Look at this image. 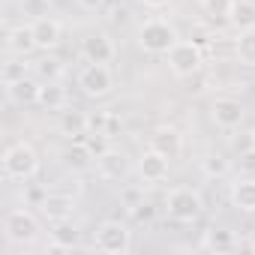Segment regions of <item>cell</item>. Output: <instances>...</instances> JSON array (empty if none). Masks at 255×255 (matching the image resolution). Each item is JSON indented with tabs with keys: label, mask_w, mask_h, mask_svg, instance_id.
<instances>
[{
	"label": "cell",
	"mask_w": 255,
	"mask_h": 255,
	"mask_svg": "<svg viewBox=\"0 0 255 255\" xmlns=\"http://www.w3.org/2000/svg\"><path fill=\"white\" fill-rule=\"evenodd\" d=\"M135 42L144 54H168L180 42V30L168 18H147V21H141Z\"/></svg>",
	"instance_id": "7a4b0ae2"
},
{
	"label": "cell",
	"mask_w": 255,
	"mask_h": 255,
	"mask_svg": "<svg viewBox=\"0 0 255 255\" xmlns=\"http://www.w3.org/2000/svg\"><path fill=\"white\" fill-rule=\"evenodd\" d=\"M39 51L36 48V36H33V24H15L6 30V54H15V57H27Z\"/></svg>",
	"instance_id": "ac0fdd59"
},
{
	"label": "cell",
	"mask_w": 255,
	"mask_h": 255,
	"mask_svg": "<svg viewBox=\"0 0 255 255\" xmlns=\"http://www.w3.org/2000/svg\"><path fill=\"white\" fill-rule=\"evenodd\" d=\"M165 210L174 222H198L204 216V195L192 186H174L165 195Z\"/></svg>",
	"instance_id": "277c9868"
},
{
	"label": "cell",
	"mask_w": 255,
	"mask_h": 255,
	"mask_svg": "<svg viewBox=\"0 0 255 255\" xmlns=\"http://www.w3.org/2000/svg\"><path fill=\"white\" fill-rule=\"evenodd\" d=\"M39 90H42V81L27 75V78H21V81L6 87V96H9V102L24 108V105H39Z\"/></svg>",
	"instance_id": "ffe728a7"
},
{
	"label": "cell",
	"mask_w": 255,
	"mask_h": 255,
	"mask_svg": "<svg viewBox=\"0 0 255 255\" xmlns=\"http://www.w3.org/2000/svg\"><path fill=\"white\" fill-rule=\"evenodd\" d=\"M138 177L144 180V183H162V180H168V171H171V159L165 156V153H159L156 147H144L141 150V156H138Z\"/></svg>",
	"instance_id": "8fae6325"
},
{
	"label": "cell",
	"mask_w": 255,
	"mask_h": 255,
	"mask_svg": "<svg viewBox=\"0 0 255 255\" xmlns=\"http://www.w3.org/2000/svg\"><path fill=\"white\" fill-rule=\"evenodd\" d=\"M189 39H192L195 45H201V48H210L213 39H216V33H213V27H210L207 21H192V27H189Z\"/></svg>",
	"instance_id": "83f0119b"
},
{
	"label": "cell",
	"mask_w": 255,
	"mask_h": 255,
	"mask_svg": "<svg viewBox=\"0 0 255 255\" xmlns=\"http://www.w3.org/2000/svg\"><path fill=\"white\" fill-rule=\"evenodd\" d=\"M138 3H141L144 9H165L171 0H138Z\"/></svg>",
	"instance_id": "d590c367"
},
{
	"label": "cell",
	"mask_w": 255,
	"mask_h": 255,
	"mask_svg": "<svg viewBox=\"0 0 255 255\" xmlns=\"http://www.w3.org/2000/svg\"><path fill=\"white\" fill-rule=\"evenodd\" d=\"M243 117H246V108H243V102L234 99V96H216V99L210 102V120L219 126V129H225V132L240 129V126H243Z\"/></svg>",
	"instance_id": "ba28073f"
},
{
	"label": "cell",
	"mask_w": 255,
	"mask_h": 255,
	"mask_svg": "<svg viewBox=\"0 0 255 255\" xmlns=\"http://www.w3.org/2000/svg\"><path fill=\"white\" fill-rule=\"evenodd\" d=\"M24 60H27V57H15V54H9V60L3 63V69H0V81H3V87H9V84H15V81H21V78L30 75L33 63H24Z\"/></svg>",
	"instance_id": "4316f807"
},
{
	"label": "cell",
	"mask_w": 255,
	"mask_h": 255,
	"mask_svg": "<svg viewBox=\"0 0 255 255\" xmlns=\"http://www.w3.org/2000/svg\"><path fill=\"white\" fill-rule=\"evenodd\" d=\"M63 165L75 174H84V171H93L96 168V150L90 147L87 138H75L66 150H63Z\"/></svg>",
	"instance_id": "4fadbf2b"
},
{
	"label": "cell",
	"mask_w": 255,
	"mask_h": 255,
	"mask_svg": "<svg viewBox=\"0 0 255 255\" xmlns=\"http://www.w3.org/2000/svg\"><path fill=\"white\" fill-rule=\"evenodd\" d=\"M75 198L66 195V192H45L39 201H36V210L39 216L48 222V225H57V222H69L75 216Z\"/></svg>",
	"instance_id": "9c48e42d"
},
{
	"label": "cell",
	"mask_w": 255,
	"mask_h": 255,
	"mask_svg": "<svg viewBox=\"0 0 255 255\" xmlns=\"http://www.w3.org/2000/svg\"><path fill=\"white\" fill-rule=\"evenodd\" d=\"M33 72H36L42 81H63L66 63H63L60 57H54V54H45V57H39V60L33 63Z\"/></svg>",
	"instance_id": "d4e9b609"
},
{
	"label": "cell",
	"mask_w": 255,
	"mask_h": 255,
	"mask_svg": "<svg viewBox=\"0 0 255 255\" xmlns=\"http://www.w3.org/2000/svg\"><path fill=\"white\" fill-rule=\"evenodd\" d=\"M246 246L255 252V225H252V231H249V237H246Z\"/></svg>",
	"instance_id": "8d00e7d4"
},
{
	"label": "cell",
	"mask_w": 255,
	"mask_h": 255,
	"mask_svg": "<svg viewBox=\"0 0 255 255\" xmlns=\"http://www.w3.org/2000/svg\"><path fill=\"white\" fill-rule=\"evenodd\" d=\"M57 129L66 138H84L87 135V111H78L72 105L63 108L60 111V120H57Z\"/></svg>",
	"instance_id": "7402d4cb"
},
{
	"label": "cell",
	"mask_w": 255,
	"mask_h": 255,
	"mask_svg": "<svg viewBox=\"0 0 255 255\" xmlns=\"http://www.w3.org/2000/svg\"><path fill=\"white\" fill-rule=\"evenodd\" d=\"M150 147H156L168 159H180V153H183V135H180L177 126L162 123V126H156V129L150 132Z\"/></svg>",
	"instance_id": "2e32d148"
},
{
	"label": "cell",
	"mask_w": 255,
	"mask_h": 255,
	"mask_svg": "<svg viewBox=\"0 0 255 255\" xmlns=\"http://www.w3.org/2000/svg\"><path fill=\"white\" fill-rule=\"evenodd\" d=\"M165 63L168 69L177 75V78H192L204 69V48L195 45L192 39H180L168 54H165Z\"/></svg>",
	"instance_id": "52a82bcc"
},
{
	"label": "cell",
	"mask_w": 255,
	"mask_h": 255,
	"mask_svg": "<svg viewBox=\"0 0 255 255\" xmlns=\"http://www.w3.org/2000/svg\"><path fill=\"white\" fill-rule=\"evenodd\" d=\"M252 147H255V129L240 132V135L234 138V150H237V153H246V150H252Z\"/></svg>",
	"instance_id": "d6a6232c"
},
{
	"label": "cell",
	"mask_w": 255,
	"mask_h": 255,
	"mask_svg": "<svg viewBox=\"0 0 255 255\" xmlns=\"http://www.w3.org/2000/svg\"><path fill=\"white\" fill-rule=\"evenodd\" d=\"M24 15H30V18H42V15H48V6H51V0H24Z\"/></svg>",
	"instance_id": "f1b7e54d"
},
{
	"label": "cell",
	"mask_w": 255,
	"mask_h": 255,
	"mask_svg": "<svg viewBox=\"0 0 255 255\" xmlns=\"http://www.w3.org/2000/svg\"><path fill=\"white\" fill-rule=\"evenodd\" d=\"M198 168H201L204 177L219 180V177H228V174H231V159H228L225 153H219V150H210V153H204V156L198 159Z\"/></svg>",
	"instance_id": "603a6c76"
},
{
	"label": "cell",
	"mask_w": 255,
	"mask_h": 255,
	"mask_svg": "<svg viewBox=\"0 0 255 255\" xmlns=\"http://www.w3.org/2000/svg\"><path fill=\"white\" fill-rule=\"evenodd\" d=\"M126 171H129V159H126V153L123 150H117V147H105L99 156H96V174L102 177V180H120V177H126Z\"/></svg>",
	"instance_id": "5bb4252c"
},
{
	"label": "cell",
	"mask_w": 255,
	"mask_h": 255,
	"mask_svg": "<svg viewBox=\"0 0 255 255\" xmlns=\"http://www.w3.org/2000/svg\"><path fill=\"white\" fill-rule=\"evenodd\" d=\"M6 183H27L39 174V153L30 141H12L0 159Z\"/></svg>",
	"instance_id": "6da1fadb"
},
{
	"label": "cell",
	"mask_w": 255,
	"mask_h": 255,
	"mask_svg": "<svg viewBox=\"0 0 255 255\" xmlns=\"http://www.w3.org/2000/svg\"><path fill=\"white\" fill-rule=\"evenodd\" d=\"M204 9L213 18H225L228 21V9H231V0H204Z\"/></svg>",
	"instance_id": "f546056e"
},
{
	"label": "cell",
	"mask_w": 255,
	"mask_h": 255,
	"mask_svg": "<svg viewBox=\"0 0 255 255\" xmlns=\"http://www.w3.org/2000/svg\"><path fill=\"white\" fill-rule=\"evenodd\" d=\"M102 3H105V0H78V6L84 12H96V9H102Z\"/></svg>",
	"instance_id": "e575fe53"
},
{
	"label": "cell",
	"mask_w": 255,
	"mask_h": 255,
	"mask_svg": "<svg viewBox=\"0 0 255 255\" xmlns=\"http://www.w3.org/2000/svg\"><path fill=\"white\" fill-rule=\"evenodd\" d=\"M237 165H240V171H246V174H255V147H252V150H246V153H240Z\"/></svg>",
	"instance_id": "836d02e7"
},
{
	"label": "cell",
	"mask_w": 255,
	"mask_h": 255,
	"mask_svg": "<svg viewBox=\"0 0 255 255\" xmlns=\"http://www.w3.org/2000/svg\"><path fill=\"white\" fill-rule=\"evenodd\" d=\"M228 24H234V27H240V30L255 27V3H252V0H231Z\"/></svg>",
	"instance_id": "cb8c5ba5"
},
{
	"label": "cell",
	"mask_w": 255,
	"mask_h": 255,
	"mask_svg": "<svg viewBox=\"0 0 255 255\" xmlns=\"http://www.w3.org/2000/svg\"><path fill=\"white\" fill-rule=\"evenodd\" d=\"M39 105H42L45 111H63V108L72 105V96H69V90H66L60 81H42Z\"/></svg>",
	"instance_id": "44dd1931"
},
{
	"label": "cell",
	"mask_w": 255,
	"mask_h": 255,
	"mask_svg": "<svg viewBox=\"0 0 255 255\" xmlns=\"http://www.w3.org/2000/svg\"><path fill=\"white\" fill-rule=\"evenodd\" d=\"M120 201H123L126 210H132V207H138V204L144 201V192L135 189V186H132V189H123V192H120Z\"/></svg>",
	"instance_id": "1f68e13d"
},
{
	"label": "cell",
	"mask_w": 255,
	"mask_h": 255,
	"mask_svg": "<svg viewBox=\"0 0 255 255\" xmlns=\"http://www.w3.org/2000/svg\"><path fill=\"white\" fill-rule=\"evenodd\" d=\"M234 54L243 66L255 69V27H246L240 30V36L234 39Z\"/></svg>",
	"instance_id": "484cf974"
},
{
	"label": "cell",
	"mask_w": 255,
	"mask_h": 255,
	"mask_svg": "<svg viewBox=\"0 0 255 255\" xmlns=\"http://www.w3.org/2000/svg\"><path fill=\"white\" fill-rule=\"evenodd\" d=\"M123 132V117L117 111H90L87 114V135H99V138H117Z\"/></svg>",
	"instance_id": "9a60e30c"
},
{
	"label": "cell",
	"mask_w": 255,
	"mask_h": 255,
	"mask_svg": "<svg viewBox=\"0 0 255 255\" xmlns=\"http://www.w3.org/2000/svg\"><path fill=\"white\" fill-rule=\"evenodd\" d=\"M228 201L237 213H246L252 216L255 213V174H243V177H234L231 186H228Z\"/></svg>",
	"instance_id": "7c38bea8"
},
{
	"label": "cell",
	"mask_w": 255,
	"mask_h": 255,
	"mask_svg": "<svg viewBox=\"0 0 255 255\" xmlns=\"http://www.w3.org/2000/svg\"><path fill=\"white\" fill-rule=\"evenodd\" d=\"M81 57L87 63H108L111 66L117 57V45L105 30H96V33H87L81 39Z\"/></svg>",
	"instance_id": "30bf717a"
},
{
	"label": "cell",
	"mask_w": 255,
	"mask_h": 255,
	"mask_svg": "<svg viewBox=\"0 0 255 255\" xmlns=\"http://www.w3.org/2000/svg\"><path fill=\"white\" fill-rule=\"evenodd\" d=\"M204 252H216V255H225V252H234L237 249V237L231 228H222V225H210L204 234H201V243H198Z\"/></svg>",
	"instance_id": "d6986e66"
},
{
	"label": "cell",
	"mask_w": 255,
	"mask_h": 255,
	"mask_svg": "<svg viewBox=\"0 0 255 255\" xmlns=\"http://www.w3.org/2000/svg\"><path fill=\"white\" fill-rule=\"evenodd\" d=\"M93 249L108 255H126L132 252V228L120 219H105L93 231Z\"/></svg>",
	"instance_id": "5b68a950"
},
{
	"label": "cell",
	"mask_w": 255,
	"mask_h": 255,
	"mask_svg": "<svg viewBox=\"0 0 255 255\" xmlns=\"http://www.w3.org/2000/svg\"><path fill=\"white\" fill-rule=\"evenodd\" d=\"M252 3H255V0H252Z\"/></svg>",
	"instance_id": "74e56055"
},
{
	"label": "cell",
	"mask_w": 255,
	"mask_h": 255,
	"mask_svg": "<svg viewBox=\"0 0 255 255\" xmlns=\"http://www.w3.org/2000/svg\"><path fill=\"white\" fill-rule=\"evenodd\" d=\"M75 84L87 99H105L114 93V72L108 63H87L78 69Z\"/></svg>",
	"instance_id": "8992f818"
},
{
	"label": "cell",
	"mask_w": 255,
	"mask_h": 255,
	"mask_svg": "<svg viewBox=\"0 0 255 255\" xmlns=\"http://www.w3.org/2000/svg\"><path fill=\"white\" fill-rule=\"evenodd\" d=\"M129 216H132L135 222H153V219H156V207L141 201L138 207H132V210H129Z\"/></svg>",
	"instance_id": "4dcf8cb0"
},
{
	"label": "cell",
	"mask_w": 255,
	"mask_h": 255,
	"mask_svg": "<svg viewBox=\"0 0 255 255\" xmlns=\"http://www.w3.org/2000/svg\"><path fill=\"white\" fill-rule=\"evenodd\" d=\"M39 210H27V207H12L3 216V237L12 246H33L42 237V222H39Z\"/></svg>",
	"instance_id": "3957f363"
},
{
	"label": "cell",
	"mask_w": 255,
	"mask_h": 255,
	"mask_svg": "<svg viewBox=\"0 0 255 255\" xmlns=\"http://www.w3.org/2000/svg\"><path fill=\"white\" fill-rule=\"evenodd\" d=\"M33 36H36V48L39 51H54L60 42H63V24L51 15H42V18H33Z\"/></svg>",
	"instance_id": "e0dca14e"
}]
</instances>
